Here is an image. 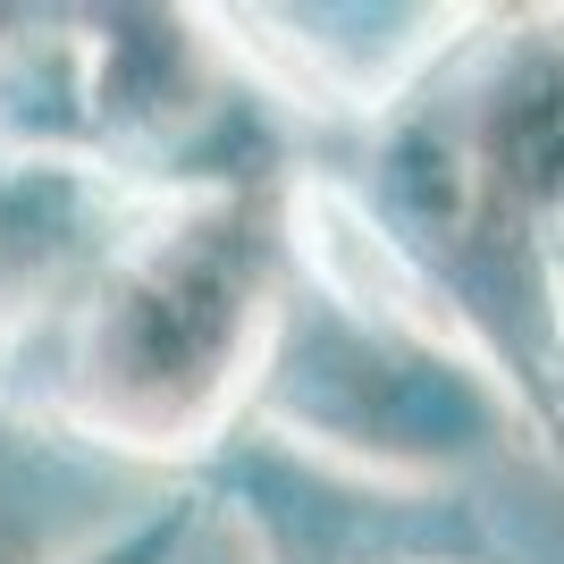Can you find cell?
Returning <instances> with one entry per match:
<instances>
[{
    "mask_svg": "<svg viewBox=\"0 0 564 564\" xmlns=\"http://www.w3.org/2000/svg\"><path fill=\"white\" fill-rule=\"evenodd\" d=\"M329 186L514 422L564 455V9L471 18Z\"/></svg>",
    "mask_w": 564,
    "mask_h": 564,
    "instance_id": "obj_1",
    "label": "cell"
},
{
    "mask_svg": "<svg viewBox=\"0 0 564 564\" xmlns=\"http://www.w3.org/2000/svg\"><path fill=\"white\" fill-rule=\"evenodd\" d=\"M295 286V169L143 186L76 295L25 329L34 413L143 464L212 455L261 397Z\"/></svg>",
    "mask_w": 564,
    "mask_h": 564,
    "instance_id": "obj_2",
    "label": "cell"
},
{
    "mask_svg": "<svg viewBox=\"0 0 564 564\" xmlns=\"http://www.w3.org/2000/svg\"><path fill=\"white\" fill-rule=\"evenodd\" d=\"M212 51L245 76V94L295 101L312 118H388L471 25V9H203Z\"/></svg>",
    "mask_w": 564,
    "mask_h": 564,
    "instance_id": "obj_3",
    "label": "cell"
},
{
    "mask_svg": "<svg viewBox=\"0 0 564 564\" xmlns=\"http://www.w3.org/2000/svg\"><path fill=\"white\" fill-rule=\"evenodd\" d=\"M135 177L68 143L0 135V337L43 329L135 212Z\"/></svg>",
    "mask_w": 564,
    "mask_h": 564,
    "instance_id": "obj_4",
    "label": "cell"
},
{
    "mask_svg": "<svg viewBox=\"0 0 564 564\" xmlns=\"http://www.w3.org/2000/svg\"><path fill=\"white\" fill-rule=\"evenodd\" d=\"M212 497L203 489H169V497H152L143 514H127L118 531H101V540H85L76 556H59V564H194V547L212 540Z\"/></svg>",
    "mask_w": 564,
    "mask_h": 564,
    "instance_id": "obj_5",
    "label": "cell"
},
{
    "mask_svg": "<svg viewBox=\"0 0 564 564\" xmlns=\"http://www.w3.org/2000/svg\"><path fill=\"white\" fill-rule=\"evenodd\" d=\"M194 564H245V547H219V540H203V547H194Z\"/></svg>",
    "mask_w": 564,
    "mask_h": 564,
    "instance_id": "obj_6",
    "label": "cell"
},
{
    "mask_svg": "<svg viewBox=\"0 0 564 564\" xmlns=\"http://www.w3.org/2000/svg\"><path fill=\"white\" fill-rule=\"evenodd\" d=\"M556 321H564V279H556Z\"/></svg>",
    "mask_w": 564,
    "mask_h": 564,
    "instance_id": "obj_7",
    "label": "cell"
}]
</instances>
